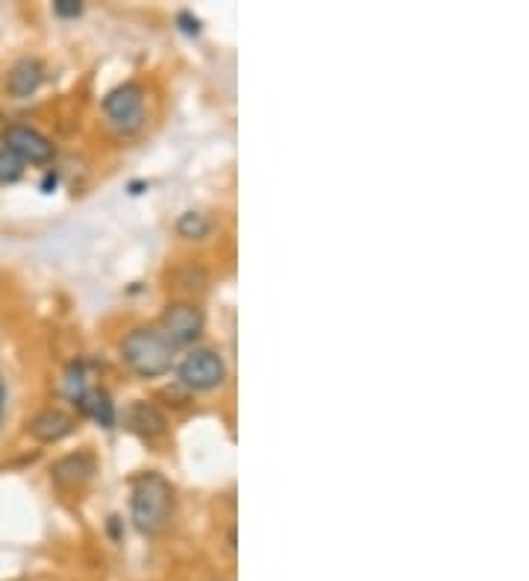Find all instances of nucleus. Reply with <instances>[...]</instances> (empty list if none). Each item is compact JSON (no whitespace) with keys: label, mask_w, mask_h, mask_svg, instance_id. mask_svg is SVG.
I'll list each match as a JSON object with an SVG mask.
<instances>
[{"label":"nucleus","mask_w":529,"mask_h":581,"mask_svg":"<svg viewBox=\"0 0 529 581\" xmlns=\"http://www.w3.org/2000/svg\"><path fill=\"white\" fill-rule=\"evenodd\" d=\"M89 388H91V385H89L86 364H82V361H74V364L68 367V373H65V397L77 406V402L89 394Z\"/></svg>","instance_id":"obj_12"},{"label":"nucleus","mask_w":529,"mask_h":581,"mask_svg":"<svg viewBox=\"0 0 529 581\" xmlns=\"http://www.w3.org/2000/svg\"><path fill=\"white\" fill-rule=\"evenodd\" d=\"M24 176V162L12 156L9 150L0 147V185H6V183H18Z\"/></svg>","instance_id":"obj_14"},{"label":"nucleus","mask_w":529,"mask_h":581,"mask_svg":"<svg viewBox=\"0 0 529 581\" xmlns=\"http://www.w3.org/2000/svg\"><path fill=\"white\" fill-rule=\"evenodd\" d=\"M176 23H180V30L185 35H200V18H194L192 12H180V15H176Z\"/></svg>","instance_id":"obj_16"},{"label":"nucleus","mask_w":529,"mask_h":581,"mask_svg":"<svg viewBox=\"0 0 529 581\" xmlns=\"http://www.w3.org/2000/svg\"><path fill=\"white\" fill-rule=\"evenodd\" d=\"M176 232L183 235V239H206L212 232V223L206 220V215H200V211H185L176 220Z\"/></svg>","instance_id":"obj_13"},{"label":"nucleus","mask_w":529,"mask_h":581,"mask_svg":"<svg viewBox=\"0 0 529 581\" xmlns=\"http://www.w3.org/2000/svg\"><path fill=\"white\" fill-rule=\"evenodd\" d=\"M227 379L223 359L212 350H192L180 364V382L192 390H215Z\"/></svg>","instance_id":"obj_4"},{"label":"nucleus","mask_w":529,"mask_h":581,"mask_svg":"<svg viewBox=\"0 0 529 581\" xmlns=\"http://www.w3.org/2000/svg\"><path fill=\"white\" fill-rule=\"evenodd\" d=\"M121 355L129 364V370H136L145 379L165 376L174 364V343L156 329H133L127 332V338L121 341Z\"/></svg>","instance_id":"obj_1"},{"label":"nucleus","mask_w":529,"mask_h":581,"mask_svg":"<svg viewBox=\"0 0 529 581\" xmlns=\"http://www.w3.org/2000/svg\"><path fill=\"white\" fill-rule=\"evenodd\" d=\"M171 484L165 482L159 473H145L133 484V500H129V514H133V526L141 535H156V531L168 523L171 517Z\"/></svg>","instance_id":"obj_2"},{"label":"nucleus","mask_w":529,"mask_h":581,"mask_svg":"<svg viewBox=\"0 0 529 581\" xmlns=\"http://www.w3.org/2000/svg\"><path fill=\"white\" fill-rule=\"evenodd\" d=\"M4 411H6V385L0 379V420H4Z\"/></svg>","instance_id":"obj_18"},{"label":"nucleus","mask_w":529,"mask_h":581,"mask_svg":"<svg viewBox=\"0 0 529 581\" xmlns=\"http://www.w3.org/2000/svg\"><path fill=\"white\" fill-rule=\"evenodd\" d=\"M53 12L59 18H77L82 12V4L80 0H53Z\"/></svg>","instance_id":"obj_15"},{"label":"nucleus","mask_w":529,"mask_h":581,"mask_svg":"<svg viewBox=\"0 0 529 581\" xmlns=\"http://www.w3.org/2000/svg\"><path fill=\"white\" fill-rule=\"evenodd\" d=\"M94 473V461L89 455H65L51 467V479L59 488H77V484L89 482Z\"/></svg>","instance_id":"obj_9"},{"label":"nucleus","mask_w":529,"mask_h":581,"mask_svg":"<svg viewBox=\"0 0 529 581\" xmlns=\"http://www.w3.org/2000/svg\"><path fill=\"white\" fill-rule=\"evenodd\" d=\"M4 150H9L12 156L21 159V162H33V164H44L53 159V145L47 141L39 129L33 127H24V124H12L4 129Z\"/></svg>","instance_id":"obj_5"},{"label":"nucleus","mask_w":529,"mask_h":581,"mask_svg":"<svg viewBox=\"0 0 529 581\" xmlns=\"http://www.w3.org/2000/svg\"><path fill=\"white\" fill-rule=\"evenodd\" d=\"M42 80H44V68L39 59H18L6 77V89L12 98L24 100V98H30V94H35V89L42 86Z\"/></svg>","instance_id":"obj_8"},{"label":"nucleus","mask_w":529,"mask_h":581,"mask_svg":"<svg viewBox=\"0 0 529 581\" xmlns=\"http://www.w3.org/2000/svg\"><path fill=\"white\" fill-rule=\"evenodd\" d=\"M203 332V312L192 303H174L162 314V335L171 343H192Z\"/></svg>","instance_id":"obj_6"},{"label":"nucleus","mask_w":529,"mask_h":581,"mask_svg":"<svg viewBox=\"0 0 529 581\" xmlns=\"http://www.w3.org/2000/svg\"><path fill=\"white\" fill-rule=\"evenodd\" d=\"M103 112L112 121L115 129L121 133H133L145 121V91L136 82H124V86L112 89L103 100Z\"/></svg>","instance_id":"obj_3"},{"label":"nucleus","mask_w":529,"mask_h":581,"mask_svg":"<svg viewBox=\"0 0 529 581\" xmlns=\"http://www.w3.org/2000/svg\"><path fill=\"white\" fill-rule=\"evenodd\" d=\"M71 432H74V420L59 408L39 411L30 420V435L42 444H56V441H62V437H68Z\"/></svg>","instance_id":"obj_7"},{"label":"nucleus","mask_w":529,"mask_h":581,"mask_svg":"<svg viewBox=\"0 0 529 581\" xmlns=\"http://www.w3.org/2000/svg\"><path fill=\"white\" fill-rule=\"evenodd\" d=\"M77 408L82 414H89L94 423H100L103 429H112L115 426V402L100 388H89V394L77 402Z\"/></svg>","instance_id":"obj_10"},{"label":"nucleus","mask_w":529,"mask_h":581,"mask_svg":"<svg viewBox=\"0 0 529 581\" xmlns=\"http://www.w3.org/2000/svg\"><path fill=\"white\" fill-rule=\"evenodd\" d=\"M127 426L138 435H162L165 432V417L159 414V408H153L150 402H133L127 411Z\"/></svg>","instance_id":"obj_11"},{"label":"nucleus","mask_w":529,"mask_h":581,"mask_svg":"<svg viewBox=\"0 0 529 581\" xmlns=\"http://www.w3.org/2000/svg\"><path fill=\"white\" fill-rule=\"evenodd\" d=\"M56 183H59V176H56V173H47V176H44V183H42V192H44V194H51L53 188H56Z\"/></svg>","instance_id":"obj_17"}]
</instances>
